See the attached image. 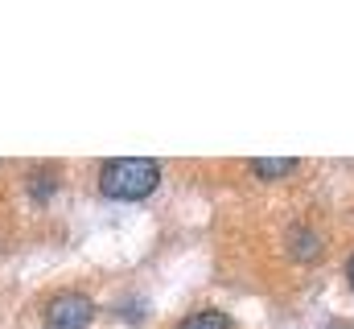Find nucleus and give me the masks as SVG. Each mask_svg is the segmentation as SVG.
<instances>
[{
    "label": "nucleus",
    "instance_id": "nucleus-5",
    "mask_svg": "<svg viewBox=\"0 0 354 329\" xmlns=\"http://www.w3.org/2000/svg\"><path fill=\"white\" fill-rule=\"evenodd\" d=\"M54 185H58V181H54V177H37V181H33V194H37V198H41V202H46V194H50V189H54Z\"/></svg>",
    "mask_w": 354,
    "mask_h": 329
},
{
    "label": "nucleus",
    "instance_id": "nucleus-3",
    "mask_svg": "<svg viewBox=\"0 0 354 329\" xmlns=\"http://www.w3.org/2000/svg\"><path fill=\"white\" fill-rule=\"evenodd\" d=\"M297 164H301L297 157H256V161H252V173L264 177V181H276V177H288Z\"/></svg>",
    "mask_w": 354,
    "mask_h": 329
},
{
    "label": "nucleus",
    "instance_id": "nucleus-1",
    "mask_svg": "<svg viewBox=\"0 0 354 329\" xmlns=\"http://www.w3.org/2000/svg\"><path fill=\"white\" fill-rule=\"evenodd\" d=\"M161 185V161L153 157H111L99 169V194L107 202H145Z\"/></svg>",
    "mask_w": 354,
    "mask_h": 329
},
{
    "label": "nucleus",
    "instance_id": "nucleus-4",
    "mask_svg": "<svg viewBox=\"0 0 354 329\" xmlns=\"http://www.w3.org/2000/svg\"><path fill=\"white\" fill-rule=\"evenodd\" d=\"M177 329H231V317L218 313V309H198V313H189Z\"/></svg>",
    "mask_w": 354,
    "mask_h": 329
},
{
    "label": "nucleus",
    "instance_id": "nucleus-2",
    "mask_svg": "<svg viewBox=\"0 0 354 329\" xmlns=\"http://www.w3.org/2000/svg\"><path fill=\"white\" fill-rule=\"evenodd\" d=\"M95 317L87 292H58L46 309V329H87Z\"/></svg>",
    "mask_w": 354,
    "mask_h": 329
},
{
    "label": "nucleus",
    "instance_id": "nucleus-6",
    "mask_svg": "<svg viewBox=\"0 0 354 329\" xmlns=\"http://www.w3.org/2000/svg\"><path fill=\"white\" fill-rule=\"evenodd\" d=\"M326 329H354V326H351V321H330Z\"/></svg>",
    "mask_w": 354,
    "mask_h": 329
},
{
    "label": "nucleus",
    "instance_id": "nucleus-7",
    "mask_svg": "<svg viewBox=\"0 0 354 329\" xmlns=\"http://www.w3.org/2000/svg\"><path fill=\"white\" fill-rule=\"evenodd\" d=\"M346 280H351V288H354V255H351V263H346Z\"/></svg>",
    "mask_w": 354,
    "mask_h": 329
}]
</instances>
